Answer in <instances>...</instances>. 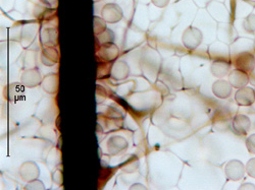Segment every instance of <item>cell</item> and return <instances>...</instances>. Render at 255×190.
<instances>
[{
  "label": "cell",
  "mask_w": 255,
  "mask_h": 190,
  "mask_svg": "<svg viewBox=\"0 0 255 190\" xmlns=\"http://www.w3.org/2000/svg\"><path fill=\"white\" fill-rule=\"evenodd\" d=\"M235 100L240 106L249 107L255 103V90L247 86L238 89V92L236 93L235 96Z\"/></svg>",
  "instance_id": "cell-1"
},
{
  "label": "cell",
  "mask_w": 255,
  "mask_h": 190,
  "mask_svg": "<svg viewBox=\"0 0 255 190\" xmlns=\"http://www.w3.org/2000/svg\"><path fill=\"white\" fill-rule=\"evenodd\" d=\"M226 173L230 180L238 181L243 178L245 173V166L238 160L231 161L226 168Z\"/></svg>",
  "instance_id": "cell-2"
},
{
  "label": "cell",
  "mask_w": 255,
  "mask_h": 190,
  "mask_svg": "<svg viewBox=\"0 0 255 190\" xmlns=\"http://www.w3.org/2000/svg\"><path fill=\"white\" fill-rule=\"evenodd\" d=\"M251 127V121L248 116L239 114L233 119V128L239 135H246Z\"/></svg>",
  "instance_id": "cell-3"
},
{
  "label": "cell",
  "mask_w": 255,
  "mask_h": 190,
  "mask_svg": "<svg viewBox=\"0 0 255 190\" xmlns=\"http://www.w3.org/2000/svg\"><path fill=\"white\" fill-rule=\"evenodd\" d=\"M237 69L249 73L255 67V57L251 53L240 54L235 61Z\"/></svg>",
  "instance_id": "cell-4"
},
{
  "label": "cell",
  "mask_w": 255,
  "mask_h": 190,
  "mask_svg": "<svg viewBox=\"0 0 255 190\" xmlns=\"http://www.w3.org/2000/svg\"><path fill=\"white\" fill-rule=\"evenodd\" d=\"M230 83L232 87L236 89L244 88L249 83V75L247 72L240 69L233 70L230 74Z\"/></svg>",
  "instance_id": "cell-5"
},
{
  "label": "cell",
  "mask_w": 255,
  "mask_h": 190,
  "mask_svg": "<svg viewBox=\"0 0 255 190\" xmlns=\"http://www.w3.org/2000/svg\"><path fill=\"white\" fill-rule=\"evenodd\" d=\"M214 92L221 98H228L232 93L231 83H228L225 80H220L214 86Z\"/></svg>",
  "instance_id": "cell-6"
},
{
  "label": "cell",
  "mask_w": 255,
  "mask_h": 190,
  "mask_svg": "<svg viewBox=\"0 0 255 190\" xmlns=\"http://www.w3.org/2000/svg\"><path fill=\"white\" fill-rule=\"evenodd\" d=\"M245 171L250 177L255 178V158H252L247 162V165L245 166Z\"/></svg>",
  "instance_id": "cell-7"
},
{
  "label": "cell",
  "mask_w": 255,
  "mask_h": 190,
  "mask_svg": "<svg viewBox=\"0 0 255 190\" xmlns=\"http://www.w3.org/2000/svg\"><path fill=\"white\" fill-rule=\"evenodd\" d=\"M246 146H247V150L250 154L255 155V134L250 135L246 139Z\"/></svg>",
  "instance_id": "cell-8"
},
{
  "label": "cell",
  "mask_w": 255,
  "mask_h": 190,
  "mask_svg": "<svg viewBox=\"0 0 255 190\" xmlns=\"http://www.w3.org/2000/svg\"><path fill=\"white\" fill-rule=\"evenodd\" d=\"M245 29L249 33H253L255 31V15H250L245 22Z\"/></svg>",
  "instance_id": "cell-9"
},
{
  "label": "cell",
  "mask_w": 255,
  "mask_h": 190,
  "mask_svg": "<svg viewBox=\"0 0 255 190\" xmlns=\"http://www.w3.org/2000/svg\"><path fill=\"white\" fill-rule=\"evenodd\" d=\"M249 75V82L252 84V86H255V67L248 73Z\"/></svg>",
  "instance_id": "cell-10"
},
{
  "label": "cell",
  "mask_w": 255,
  "mask_h": 190,
  "mask_svg": "<svg viewBox=\"0 0 255 190\" xmlns=\"http://www.w3.org/2000/svg\"><path fill=\"white\" fill-rule=\"evenodd\" d=\"M240 189H255V185L252 183H245L240 186Z\"/></svg>",
  "instance_id": "cell-11"
}]
</instances>
